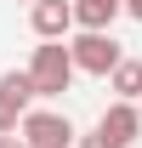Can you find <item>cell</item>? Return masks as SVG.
<instances>
[{"label":"cell","mask_w":142,"mask_h":148,"mask_svg":"<svg viewBox=\"0 0 142 148\" xmlns=\"http://www.w3.org/2000/svg\"><path fill=\"white\" fill-rule=\"evenodd\" d=\"M74 51H68V40H40L34 57H29V80H34V91L40 97H63L74 86Z\"/></svg>","instance_id":"obj_1"},{"label":"cell","mask_w":142,"mask_h":148,"mask_svg":"<svg viewBox=\"0 0 142 148\" xmlns=\"http://www.w3.org/2000/svg\"><path fill=\"white\" fill-rule=\"evenodd\" d=\"M68 51H74V69H80V74H97V80H108V74L125 63L119 40L108 34V29H80V34L68 40Z\"/></svg>","instance_id":"obj_2"},{"label":"cell","mask_w":142,"mask_h":148,"mask_svg":"<svg viewBox=\"0 0 142 148\" xmlns=\"http://www.w3.org/2000/svg\"><path fill=\"white\" fill-rule=\"evenodd\" d=\"M17 131H23V143H29V148H74V143H80L74 120H68V114H57V108H29Z\"/></svg>","instance_id":"obj_3"},{"label":"cell","mask_w":142,"mask_h":148,"mask_svg":"<svg viewBox=\"0 0 142 148\" xmlns=\"http://www.w3.org/2000/svg\"><path fill=\"white\" fill-rule=\"evenodd\" d=\"M97 131H102L108 143L131 148V143H137V131H142V103H125V97H114V103L102 108V120H97Z\"/></svg>","instance_id":"obj_4"},{"label":"cell","mask_w":142,"mask_h":148,"mask_svg":"<svg viewBox=\"0 0 142 148\" xmlns=\"http://www.w3.org/2000/svg\"><path fill=\"white\" fill-rule=\"evenodd\" d=\"M29 29L40 40H63L74 29V0H34L29 6Z\"/></svg>","instance_id":"obj_5"},{"label":"cell","mask_w":142,"mask_h":148,"mask_svg":"<svg viewBox=\"0 0 142 148\" xmlns=\"http://www.w3.org/2000/svg\"><path fill=\"white\" fill-rule=\"evenodd\" d=\"M119 12H125V0H74V23L80 29H114Z\"/></svg>","instance_id":"obj_6"},{"label":"cell","mask_w":142,"mask_h":148,"mask_svg":"<svg viewBox=\"0 0 142 148\" xmlns=\"http://www.w3.org/2000/svg\"><path fill=\"white\" fill-rule=\"evenodd\" d=\"M108 86H114V97H125V103H142V57H125L119 69L108 74Z\"/></svg>","instance_id":"obj_7"},{"label":"cell","mask_w":142,"mask_h":148,"mask_svg":"<svg viewBox=\"0 0 142 148\" xmlns=\"http://www.w3.org/2000/svg\"><path fill=\"white\" fill-rule=\"evenodd\" d=\"M0 91H6V97H12V103H17V108L23 114H29V103H34V80H29V69H6V74H0Z\"/></svg>","instance_id":"obj_8"},{"label":"cell","mask_w":142,"mask_h":148,"mask_svg":"<svg viewBox=\"0 0 142 148\" xmlns=\"http://www.w3.org/2000/svg\"><path fill=\"white\" fill-rule=\"evenodd\" d=\"M17 125H23V108H17L6 91H0V131H17Z\"/></svg>","instance_id":"obj_9"},{"label":"cell","mask_w":142,"mask_h":148,"mask_svg":"<svg viewBox=\"0 0 142 148\" xmlns=\"http://www.w3.org/2000/svg\"><path fill=\"white\" fill-rule=\"evenodd\" d=\"M74 148H119V143H108L102 131H91V137H80V143H74Z\"/></svg>","instance_id":"obj_10"},{"label":"cell","mask_w":142,"mask_h":148,"mask_svg":"<svg viewBox=\"0 0 142 148\" xmlns=\"http://www.w3.org/2000/svg\"><path fill=\"white\" fill-rule=\"evenodd\" d=\"M0 148H29V143H23L17 131H0Z\"/></svg>","instance_id":"obj_11"},{"label":"cell","mask_w":142,"mask_h":148,"mask_svg":"<svg viewBox=\"0 0 142 148\" xmlns=\"http://www.w3.org/2000/svg\"><path fill=\"white\" fill-rule=\"evenodd\" d=\"M125 12H131V17H137V23H142V0H125Z\"/></svg>","instance_id":"obj_12"},{"label":"cell","mask_w":142,"mask_h":148,"mask_svg":"<svg viewBox=\"0 0 142 148\" xmlns=\"http://www.w3.org/2000/svg\"><path fill=\"white\" fill-rule=\"evenodd\" d=\"M29 6H34V0H29Z\"/></svg>","instance_id":"obj_13"}]
</instances>
